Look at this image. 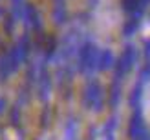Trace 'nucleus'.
Returning <instances> with one entry per match:
<instances>
[{
    "label": "nucleus",
    "instance_id": "2",
    "mask_svg": "<svg viewBox=\"0 0 150 140\" xmlns=\"http://www.w3.org/2000/svg\"><path fill=\"white\" fill-rule=\"evenodd\" d=\"M82 106L99 113L104 106V89L97 78H90L82 89Z\"/></svg>",
    "mask_w": 150,
    "mask_h": 140
},
{
    "label": "nucleus",
    "instance_id": "19",
    "mask_svg": "<svg viewBox=\"0 0 150 140\" xmlns=\"http://www.w3.org/2000/svg\"><path fill=\"white\" fill-rule=\"evenodd\" d=\"M145 60L146 62H150V40H145Z\"/></svg>",
    "mask_w": 150,
    "mask_h": 140
},
{
    "label": "nucleus",
    "instance_id": "9",
    "mask_svg": "<svg viewBox=\"0 0 150 140\" xmlns=\"http://www.w3.org/2000/svg\"><path fill=\"white\" fill-rule=\"evenodd\" d=\"M11 75V65L7 58V51H0V82H6Z\"/></svg>",
    "mask_w": 150,
    "mask_h": 140
},
{
    "label": "nucleus",
    "instance_id": "15",
    "mask_svg": "<svg viewBox=\"0 0 150 140\" xmlns=\"http://www.w3.org/2000/svg\"><path fill=\"white\" fill-rule=\"evenodd\" d=\"M15 24H17V20H15V17L9 13L7 17H4V29L7 33H13V29H15Z\"/></svg>",
    "mask_w": 150,
    "mask_h": 140
},
{
    "label": "nucleus",
    "instance_id": "1",
    "mask_svg": "<svg viewBox=\"0 0 150 140\" xmlns=\"http://www.w3.org/2000/svg\"><path fill=\"white\" fill-rule=\"evenodd\" d=\"M99 53L101 49L93 44L92 38H86L81 42L79 51H77V71L92 75L97 71V64H99Z\"/></svg>",
    "mask_w": 150,
    "mask_h": 140
},
{
    "label": "nucleus",
    "instance_id": "20",
    "mask_svg": "<svg viewBox=\"0 0 150 140\" xmlns=\"http://www.w3.org/2000/svg\"><path fill=\"white\" fill-rule=\"evenodd\" d=\"M6 107H7V104H6V98H4V97H0V115H2V113L6 111Z\"/></svg>",
    "mask_w": 150,
    "mask_h": 140
},
{
    "label": "nucleus",
    "instance_id": "5",
    "mask_svg": "<svg viewBox=\"0 0 150 140\" xmlns=\"http://www.w3.org/2000/svg\"><path fill=\"white\" fill-rule=\"evenodd\" d=\"M145 131H146V126H145V118H143V113H141V107L134 109V115H132L130 124H128V138L137 140Z\"/></svg>",
    "mask_w": 150,
    "mask_h": 140
},
{
    "label": "nucleus",
    "instance_id": "3",
    "mask_svg": "<svg viewBox=\"0 0 150 140\" xmlns=\"http://www.w3.org/2000/svg\"><path fill=\"white\" fill-rule=\"evenodd\" d=\"M136 60H137V49H136V46H132V44L125 46L121 56H119L117 60H115V65H114V69H115L114 78L123 80L125 75H128L130 69L134 68V65H136Z\"/></svg>",
    "mask_w": 150,
    "mask_h": 140
},
{
    "label": "nucleus",
    "instance_id": "14",
    "mask_svg": "<svg viewBox=\"0 0 150 140\" xmlns=\"http://www.w3.org/2000/svg\"><path fill=\"white\" fill-rule=\"evenodd\" d=\"M9 120H11V126L17 127L18 122H20V107L18 106H13L11 111H9Z\"/></svg>",
    "mask_w": 150,
    "mask_h": 140
},
{
    "label": "nucleus",
    "instance_id": "6",
    "mask_svg": "<svg viewBox=\"0 0 150 140\" xmlns=\"http://www.w3.org/2000/svg\"><path fill=\"white\" fill-rule=\"evenodd\" d=\"M53 9H51V18L55 26H64L68 22V11H66V0H51Z\"/></svg>",
    "mask_w": 150,
    "mask_h": 140
},
{
    "label": "nucleus",
    "instance_id": "23",
    "mask_svg": "<svg viewBox=\"0 0 150 140\" xmlns=\"http://www.w3.org/2000/svg\"><path fill=\"white\" fill-rule=\"evenodd\" d=\"M2 15H4V9H2V7H0V17H2Z\"/></svg>",
    "mask_w": 150,
    "mask_h": 140
},
{
    "label": "nucleus",
    "instance_id": "8",
    "mask_svg": "<svg viewBox=\"0 0 150 140\" xmlns=\"http://www.w3.org/2000/svg\"><path fill=\"white\" fill-rule=\"evenodd\" d=\"M119 100H121V80L114 78V82H112V86H110V97H108L110 107H117Z\"/></svg>",
    "mask_w": 150,
    "mask_h": 140
},
{
    "label": "nucleus",
    "instance_id": "13",
    "mask_svg": "<svg viewBox=\"0 0 150 140\" xmlns=\"http://www.w3.org/2000/svg\"><path fill=\"white\" fill-rule=\"evenodd\" d=\"M24 0H11V15L15 17V20H22V9H24Z\"/></svg>",
    "mask_w": 150,
    "mask_h": 140
},
{
    "label": "nucleus",
    "instance_id": "21",
    "mask_svg": "<svg viewBox=\"0 0 150 140\" xmlns=\"http://www.w3.org/2000/svg\"><path fill=\"white\" fill-rule=\"evenodd\" d=\"M148 6H150V0H139V7H141V9H143V11L146 9Z\"/></svg>",
    "mask_w": 150,
    "mask_h": 140
},
{
    "label": "nucleus",
    "instance_id": "12",
    "mask_svg": "<svg viewBox=\"0 0 150 140\" xmlns=\"http://www.w3.org/2000/svg\"><path fill=\"white\" fill-rule=\"evenodd\" d=\"M139 22H141V20H136V18L126 20L125 26H123V35H125V36H132V35L139 29Z\"/></svg>",
    "mask_w": 150,
    "mask_h": 140
},
{
    "label": "nucleus",
    "instance_id": "4",
    "mask_svg": "<svg viewBox=\"0 0 150 140\" xmlns=\"http://www.w3.org/2000/svg\"><path fill=\"white\" fill-rule=\"evenodd\" d=\"M22 22H24L26 27H33L35 31H42V20H40V15L37 11V7L31 2H26L24 4V9H22Z\"/></svg>",
    "mask_w": 150,
    "mask_h": 140
},
{
    "label": "nucleus",
    "instance_id": "17",
    "mask_svg": "<svg viewBox=\"0 0 150 140\" xmlns=\"http://www.w3.org/2000/svg\"><path fill=\"white\" fill-rule=\"evenodd\" d=\"M148 80H150V62H146L139 73V82H148Z\"/></svg>",
    "mask_w": 150,
    "mask_h": 140
},
{
    "label": "nucleus",
    "instance_id": "10",
    "mask_svg": "<svg viewBox=\"0 0 150 140\" xmlns=\"http://www.w3.org/2000/svg\"><path fill=\"white\" fill-rule=\"evenodd\" d=\"M141 98H143V82H137L134 86V89L130 93V107L132 109H139L141 107Z\"/></svg>",
    "mask_w": 150,
    "mask_h": 140
},
{
    "label": "nucleus",
    "instance_id": "11",
    "mask_svg": "<svg viewBox=\"0 0 150 140\" xmlns=\"http://www.w3.org/2000/svg\"><path fill=\"white\" fill-rule=\"evenodd\" d=\"M75 137H77V122H75V118H70L66 122L64 140H75Z\"/></svg>",
    "mask_w": 150,
    "mask_h": 140
},
{
    "label": "nucleus",
    "instance_id": "22",
    "mask_svg": "<svg viewBox=\"0 0 150 140\" xmlns=\"http://www.w3.org/2000/svg\"><path fill=\"white\" fill-rule=\"evenodd\" d=\"M106 137V140H114V135H104Z\"/></svg>",
    "mask_w": 150,
    "mask_h": 140
},
{
    "label": "nucleus",
    "instance_id": "7",
    "mask_svg": "<svg viewBox=\"0 0 150 140\" xmlns=\"http://www.w3.org/2000/svg\"><path fill=\"white\" fill-rule=\"evenodd\" d=\"M117 58L114 56L112 49H101L99 53V64H97V71H108L115 65Z\"/></svg>",
    "mask_w": 150,
    "mask_h": 140
},
{
    "label": "nucleus",
    "instance_id": "18",
    "mask_svg": "<svg viewBox=\"0 0 150 140\" xmlns=\"http://www.w3.org/2000/svg\"><path fill=\"white\" fill-rule=\"evenodd\" d=\"M48 115H50V107L46 106V107H44V111H42V127L48 126Z\"/></svg>",
    "mask_w": 150,
    "mask_h": 140
},
{
    "label": "nucleus",
    "instance_id": "16",
    "mask_svg": "<svg viewBox=\"0 0 150 140\" xmlns=\"http://www.w3.org/2000/svg\"><path fill=\"white\" fill-rule=\"evenodd\" d=\"M117 127V118L115 116H112V118L106 122V126H104V135H114V129Z\"/></svg>",
    "mask_w": 150,
    "mask_h": 140
}]
</instances>
